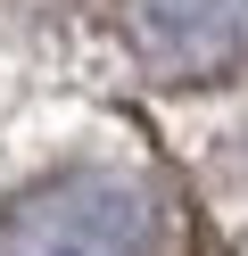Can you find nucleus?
I'll use <instances>...</instances> for the list:
<instances>
[{
    "label": "nucleus",
    "mask_w": 248,
    "mask_h": 256,
    "mask_svg": "<svg viewBox=\"0 0 248 256\" xmlns=\"http://www.w3.org/2000/svg\"><path fill=\"white\" fill-rule=\"evenodd\" d=\"M0 256H174V206L141 166H58L0 206Z\"/></svg>",
    "instance_id": "obj_1"
},
{
    "label": "nucleus",
    "mask_w": 248,
    "mask_h": 256,
    "mask_svg": "<svg viewBox=\"0 0 248 256\" xmlns=\"http://www.w3.org/2000/svg\"><path fill=\"white\" fill-rule=\"evenodd\" d=\"M124 42L165 83H215L248 66V0H124Z\"/></svg>",
    "instance_id": "obj_2"
}]
</instances>
